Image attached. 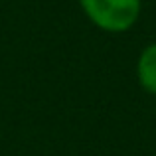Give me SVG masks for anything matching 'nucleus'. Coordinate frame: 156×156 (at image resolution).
<instances>
[{
  "instance_id": "f257e3e1",
  "label": "nucleus",
  "mask_w": 156,
  "mask_h": 156,
  "mask_svg": "<svg viewBox=\"0 0 156 156\" xmlns=\"http://www.w3.org/2000/svg\"><path fill=\"white\" fill-rule=\"evenodd\" d=\"M79 6L99 30L122 34L138 22L142 0H79Z\"/></svg>"
},
{
  "instance_id": "f03ea898",
  "label": "nucleus",
  "mask_w": 156,
  "mask_h": 156,
  "mask_svg": "<svg viewBox=\"0 0 156 156\" xmlns=\"http://www.w3.org/2000/svg\"><path fill=\"white\" fill-rule=\"evenodd\" d=\"M136 81L142 91L156 95V42L142 48L136 59Z\"/></svg>"
}]
</instances>
